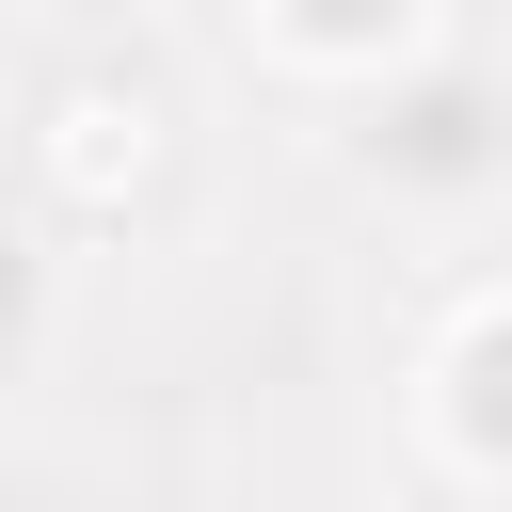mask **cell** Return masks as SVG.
Wrapping results in <instances>:
<instances>
[{
	"label": "cell",
	"instance_id": "1",
	"mask_svg": "<svg viewBox=\"0 0 512 512\" xmlns=\"http://www.w3.org/2000/svg\"><path fill=\"white\" fill-rule=\"evenodd\" d=\"M464 416L512 448V336H480V352H464Z\"/></svg>",
	"mask_w": 512,
	"mask_h": 512
},
{
	"label": "cell",
	"instance_id": "2",
	"mask_svg": "<svg viewBox=\"0 0 512 512\" xmlns=\"http://www.w3.org/2000/svg\"><path fill=\"white\" fill-rule=\"evenodd\" d=\"M368 16H400V0H304V32H368Z\"/></svg>",
	"mask_w": 512,
	"mask_h": 512
}]
</instances>
